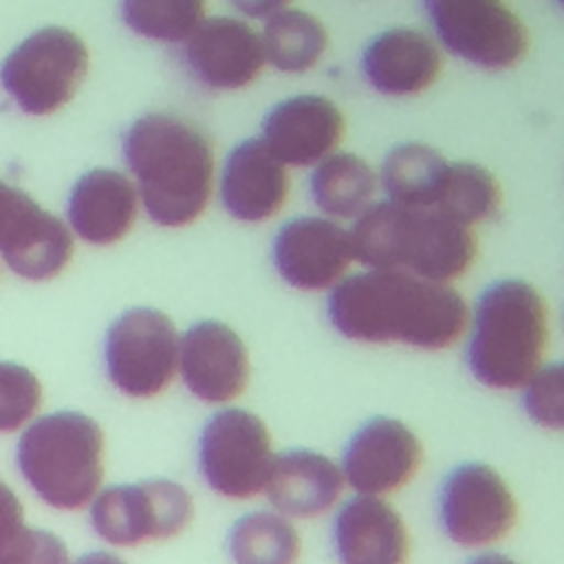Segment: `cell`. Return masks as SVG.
Here are the masks:
<instances>
[{"label": "cell", "instance_id": "cell-1", "mask_svg": "<svg viewBox=\"0 0 564 564\" xmlns=\"http://www.w3.org/2000/svg\"><path fill=\"white\" fill-rule=\"evenodd\" d=\"M326 315L350 341L403 344L421 350L454 346L469 324L467 304L449 282L399 269L344 275L328 289Z\"/></svg>", "mask_w": 564, "mask_h": 564}, {"label": "cell", "instance_id": "cell-2", "mask_svg": "<svg viewBox=\"0 0 564 564\" xmlns=\"http://www.w3.org/2000/svg\"><path fill=\"white\" fill-rule=\"evenodd\" d=\"M123 159L152 223L192 225L207 207L214 187V150L194 123L148 112L123 134Z\"/></svg>", "mask_w": 564, "mask_h": 564}, {"label": "cell", "instance_id": "cell-3", "mask_svg": "<svg viewBox=\"0 0 564 564\" xmlns=\"http://www.w3.org/2000/svg\"><path fill=\"white\" fill-rule=\"evenodd\" d=\"M352 260L366 269H399L434 282H452L476 260L471 227L432 207L392 200L368 205L348 231Z\"/></svg>", "mask_w": 564, "mask_h": 564}, {"label": "cell", "instance_id": "cell-4", "mask_svg": "<svg viewBox=\"0 0 564 564\" xmlns=\"http://www.w3.org/2000/svg\"><path fill=\"white\" fill-rule=\"evenodd\" d=\"M467 366L494 390H516L542 366L549 346V306L540 291L518 278L491 282L474 306Z\"/></svg>", "mask_w": 564, "mask_h": 564}, {"label": "cell", "instance_id": "cell-5", "mask_svg": "<svg viewBox=\"0 0 564 564\" xmlns=\"http://www.w3.org/2000/svg\"><path fill=\"white\" fill-rule=\"evenodd\" d=\"M15 458L40 500L55 509H82L104 478V432L82 412L44 414L22 432Z\"/></svg>", "mask_w": 564, "mask_h": 564}, {"label": "cell", "instance_id": "cell-6", "mask_svg": "<svg viewBox=\"0 0 564 564\" xmlns=\"http://www.w3.org/2000/svg\"><path fill=\"white\" fill-rule=\"evenodd\" d=\"M88 70V48L64 26H44L22 40L0 66V84L26 115H51L73 99Z\"/></svg>", "mask_w": 564, "mask_h": 564}, {"label": "cell", "instance_id": "cell-7", "mask_svg": "<svg viewBox=\"0 0 564 564\" xmlns=\"http://www.w3.org/2000/svg\"><path fill=\"white\" fill-rule=\"evenodd\" d=\"M178 344L181 335L163 311L128 308L106 330V375L121 394L152 399L172 383L178 370Z\"/></svg>", "mask_w": 564, "mask_h": 564}, {"label": "cell", "instance_id": "cell-8", "mask_svg": "<svg viewBox=\"0 0 564 564\" xmlns=\"http://www.w3.org/2000/svg\"><path fill=\"white\" fill-rule=\"evenodd\" d=\"M273 456L269 427L245 408L218 410L198 436L200 476L223 498L247 500L262 494Z\"/></svg>", "mask_w": 564, "mask_h": 564}, {"label": "cell", "instance_id": "cell-9", "mask_svg": "<svg viewBox=\"0 0 564 564\" xmlns=\"http://www.w3.org/2000/svg\"><path fill=\"white\" fill-rule=\"evenodd\" d=\"M194 518L189 491L170 478L112 485L90 500L95 533L115 546H137L167 540L187 529Z\"/></svg>", "mask_w": 564, "mask_h": 564}, {"label": "cell", "instance_id": "cell-10", "mask_svg": "<svg viewBox=\"0 0 564 564\" xmlns=\"http://www.w3.org/2000/svg\"><path fill=\"white\" fill-rule=\"evenodd\" d=\"M436 37L465 62L502 70L529 48V31L505 0H423Z\"/></svg>", "mask_w": 564, "mask_h": 564}, {"label": "cell", "instance_id": "cell-11", "mask_svg": "<svg viewBox=\"0 0 564 564\" xmlns=\"http://www.w3.org/2000/svg\"><path fill=\"white\" fill-rule=\"evenodd\" d=\"M518 502L502 476L485 463H460L441 482L438 522L460 546H487L509 535Z\"/></svg>", "mask_w": 564, "mask_h": 564}, {"label": "cell", "instance_id": "cell-12", "mask_svg": "<svg viewBox=\"0 0 564 564\" xmlns=\"http://www.w3.org/2000/svg\"><path fill=\"white\" fill-rule=\"evenodd\" d=\"M421 463L423 445L410 425L392 416H372L350 434L339 469L357 494L386 496L405 487Z\"/></svg>", "mask_w": 564, "mask_h": 564}, {"label": "cell", "instance_id": "cell-13", "mask_svg": "<svg viewBox=\"0 0 564 564\" xmlns=\"http://www.w3.org/2000/svg\"><path fill=\"white\" fill-rule=\"evenodd\" d=\"M0 253L20 278L48 280L68 264L73 238L57 216L0 181Z\"/></svg>", "mask_w": 564, "mask_h": 564}, {"label": "cell", "instance_id": "cell-14", "mask_svg": "<svg viewBox=\"0 0 564 564\" xmlns=\"http://www.w3.org/2000/svg\"><path fill=\"white\" fill-rule=\"evenodd\" d=\"M271 260L278 275L293 289H333L352 262L348 229L322 216L291 218L273 238Z\"/></svg>", "mask_w": 564, "mask_h": 564}, {"label": "cell", "instance_id": "cell-15", "mask_svg": "<svg viewBox=\"0 0 564 564\" xmlns=\"http://www.w3.org/2000/svg\"><path fill=\"white\" fill-rule=\"evenodd\" d=\"M178 372L198 401L229 403L249 383V352L229 324L200 319L181 335Z\"/></svg>", "mask_w": 564, "mask_h": 564}, {"label": "cell", "instance_id": "cell-16", "mask_svg": "<svg viewBox=\"0 0 564 564\" xmlns=\"http://www.w3.org/2000/svg\"><path fill=\"white\" fill-rule=\"evenodd\" d=\"M187 70L207 88L238 90L256 82L264 53L260 35L242 20L214 15L203 18L183 48Z\"/></svg>", "mask_w": 564, "mask_h": 564}, {"label": "cell", "instance_id": "cell-17", "mask_svg": "<svg viewBox=\"0 0 564 564\" xmlns=\"http://www.w3.org/2000/svg\"><path fill=\"white\" fill-rule=\"evenodd\" d=\"M346 121L324 95H295L275 104L262 121V141L284 163L306 167L337 150Z\"/></svg>", "mask_w": 564, "mask_h": 564}, {"label": "cell", "instance_id": "cell-18", "mask_svg": "<svg viewBox=\"0 0 564 564\" xmlns=\"http://www.w3.org/2000/svg\"><path fill=\"white\" fill-rule=\"evenodd\" d=\"M339 564H405L410 538L399 511L381 496L346 500L330 529Z\"/></svg>", "mask_w": 564, "mask_h": 564}, {"label": "cell", "instance_id": "cell-19", "mask_svg": "<svg viewBox=\"0 0 564 564\" xmlns=\"http://www.w3.org/2000/svg\"><path fill=\"white\" fill-rule=\"evenodd\" d=\"M286 196V165L262 139H245L227 154L220 174V200L231 218L240 223L269 220L284 207Z\"/></svg>", "mask_w": 564, "mask_h": 564}, {"label": "cell", "instance_id": "cell-20", "mask_svg": "<svg viewBox=\"0 0 564 564\" xmlns=\"http://www.w3.org/2000/svg\"><path fill=\"white\" fill-rule=\"evenodd\" d=\"M436 42L416 29H390L372 37L361 53L364 79L381 95L408 97L427 90L441 75Z\"/></svg>", "mask_w": 564, "mask_h": 564}, {"label": "cell", "instance_id": "cell-21", "mask_svg": "<svg viewBox=\"0 0 564 564\" xmlns=\"http://www.w3.org/2000/svg\"><path fill=\"white\" fill-rule=\"evenodd\" d=\"M139 194L134 183L108 167H95L77 178L68 196V223L90 245L119 242L134 225Z\"/></svg>", "mask_w": 564, "mask_h": 564}, {"label": "cell", "instance_id": "cell-22", "mask_svg": "<svg viewBox=\"0 0 564 564\" xmlns=\"http://www.w3.org/2000/svg\"><path fill=\"white\" fill-rule=\"evenodd\" d=\"M344 487L346 482L335 460L300 447L273 456L262 494L286 518H315L335 507Z\"/></svg>", "mask_w": 564, "mask_h": 564}, {"label": "cell", "instance_id": "cell-23", "mask_svg": "<svg viewBox=\"0 0 564 564\" xmlns=\"http://www.w3.org/2000/svg\"><path fill=\"white\" fill-rule=\"evenodd\" d=\"M379 178L357 154L330 152L311 174L313 203L333 218H357L372 205Z\"/></svg>", "mask_w": 564, "mask_h": 564}, {"label": "cell", "instance_id": "cell-24", "mask_svg": "<svg viewBox=\"0 0 564 564\" xmlns=\"http://www.w3.org/2000/svg\"><path fill=\"white\" fill-rule=\"evenodd\" d=\"M447 163L434 148L408 141L386 154L377 178L388 200L408 207H434Z\"/></svg>", "mask_w": 564, "mask_h": 564}, {"label": "cell", "instance_id": "cell-25", "mask_svg": "<svg viewBox=\"0 0 564 564\" xmlns=\"http://www.w3.org/2000/svg\"><path fill=\"white\" fill-rule=\"evenodd\" d=\"M264 59L282 73H306L326 51L328 33L319 18L302 9H280L260 35Z\"/></svg>", "mask_w": 564, "mask_h": 564}, {"label": "cell", "instance_id": "cell-26", "mask_svg": "<svg viewBox=\"0 0 564 564\" xmlns=\"http://www.w3.org/2000/svg\"><path fill=\"white\" fill-rule=\"evenodd\" d=\"M234 564H297L302 540L293 522L278 511H249L227 533Z\"/></svg>", "mask_w": 564, "mask_h": 564}, {"label": "cell", "instance_id": "cell-27", "mask_svg": "<svg viewBox=\"0 0 564 564\" xmlns=\"http://www.w3.org/2000/svg\"><path fill=\"white\" fill-rule=\"evenodd\" d=\"M500 183L487 167L469 161H449L432 209L471 227L491 218L500 209Z\"/></svg>", "mask_w": 564, "mask_h": 564}, {"label": "cell", "instance_id": "cell-28", "mask_svg": "<svg viewBox=\"0 0 564 564\" xmlns=\"http://www.w3.org/2000/svg\"><path fill=\"white\" fill-rule=\"evenodd\" d=\"M205 18V0H121V20L137 35L185 42Z\"/></svg>", "mask_w": 564, "mask_h": 564}, {"label": "cell", "instance_id": "cell-29", "mask_svg": "<svg viewBox=\"0 0 564 564\" xmlns=\"http://www.w3.org/2000/svg\"><path fill=\"white\" fill-rule=\"evenodd\" d=\"M42 386L37 377L13 361H0V432L22 427L37 410Z\"/></svg>", "mask_w": 564, "mask_h": 564}, {"label": "cell", "instance_id": "cell-30", "mask_svg": "<svg viewBox=\"0 0 564 564\" xmlns=\"http://www.w3.org/2000/svg\"><path fill=\"white\" fill-rule=\"evenodd\" d=\"M522 408L542 427L555 432L564 427V372L560 364L540 366L524 381Z\"/></svg>", "mask_w": 564, "mask_h": 564}, {"label": "cell", "instance_id": "cell-31", "mask_svg": "<svg viewBox=\"0 0 564 564\" xmlns=\"http://www.w3.org/2000/svg\"><path fill=\"white\" fill-rule=\"evenodd\" d=\"M0 564H70L66 544L51 531L24 527Z\"/></svg>", "mask_w": 564, "mask_h": 564}, {"label": "cell", "instance_id": "cell-32", "mask_svg": "<svg viewBox=\"0 0 564 564\" xmlns=\"http://www.w3.org/2000/svg\"><path fill=\"white\" fill-rule=\"evenodd\" d=\"M24 531V511L18 496L0 480V562Z\"/></svg>", "mask_w": 564, "mask_h": 564}, {"label": "cell", "instance_id": "cell-33", "mask_svg": "<svg viewBox=\"0 0 564 564\" xmlns=\"http://www.w3.org/2000/svg\"><path fill=\"white\" fill-rule=\"evenodd\" d=\"M291 0H231V4L249 18H269L280 9H286Z\"/></svg>", "mask_w": 564, "mask_h": 564}, {"label": "cell", "instance_id": "cell-34", "mask_svg": "<svg viewBox=\"0 0 564 564\" xmlns=\"http://www.w3.org/2000/svg\"><path fill=\"white\" fill-rule=\"evenodd\" d=\"M75 564H126V562L121 557H117L115 553L93 551V553H84L82 557H77Z\"/></svg>", "mask_w": 564, "mask_h": 564}, {"label": "cell", "instance_id": "cell-35", "mask_svg": "<svg viewBox=\"0 0 564 564\" xmlns=\"http://www.w3.org/2000/svg\"><path fill=\"white\" fill-rule=\"evenodd\" d=\"M467 564H518V562L502 553H480V555L471 557Z\"/></svg>", "mask_w": 564, "mask_h": 564}]
</instances>
